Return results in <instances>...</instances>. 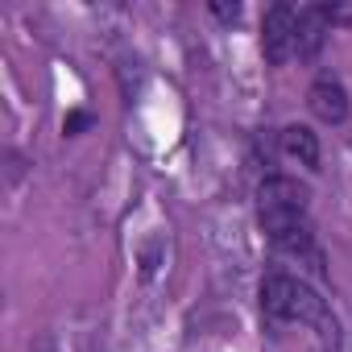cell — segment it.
Wrapping results in <instances>:
<instances>
[{
	"instance_id": "obj_1",
	"label": "cell",
	"mask_w": 352,
	"mask_h": 352,
	"mask_svg": "<svg viewBox=\"0 0 352 352\" xmlns=\"http://www.w3.org/2000/svg\"><path fill=\"white\" fill-rule=\"evenodd\" d=\"M257 224L270 236V245L278 253L290 257H311L319 265L315 253V224L307 216V187L298 179H286V174H274L257 187Z\"/></svg>"
},
{
	"instance_id": "obj_2",
	"label": "cell",
	"mask_w": 352,
	"mask_h": 352,
	"mask_svg": "<svg viewBox=\"0 0 352 352\" xmlns=\"http://www.w3.org/2000/svg\"><path fill=\"white\" fill-rule=\"evenodd\" d=\"M261 311L274 319V323H311L323 340L327 352L340 348V327H336V315L327 311V302L315 294L311 282L294 278V274H265L261 278Z\"/></svg>"
},
{
	"instance_id": "obj_3",
	"label": "cell",
	"mask_w": 352,
	"mask_h": 352,
	"mask_svg": "<svg viewBox=\"0 0 352 352\" xmlns=\"http://www.w3.org/2000/svg\"><path fill=\"white\" fill-rule=\"evenodd\" d=\"M294 34H298V9L294 5H270L261 17V54L270 67H282L294 54Z\"/></svg>"
},
{
	"instance_id": "obj_4",
	"label": "cell",
	"mask_w": 352,
	"mask_h": 352,
	"mask_svg": "<svg viewBox=\"0 0 352 352\" xmlns=\"http://www.w3.org/2000/svg\"><path fill=\"white\" fill-rule=\"evenodd\" d=\"M307 108H311L315 120L340 124V120L348 116V91H344V83H340L336 75H319V79L311 83V91H307Z\"/></svg>"
},
{
	"instance_id": "obj_5",
	"label": "cell",
	"mask_w": 352,
	"mask_h": 352,
	"mask_svg": "<svg viewBox=\"0 0 352 352\" xmlns=\"http://www.w3.org/2000/svg\"><path fill=\"white\" fill-rule=\"evenodd\" d=\"M327 34H331V13H327V5H302V9H298V34H294V54H298V58H315V54L323 50Z\"/></svg>"
},
{
	"instance_id": "obj_6",
	"label": "cell",
	"mask_w": 352,
	"mask_h": 352,
	"mask_svg": "<svg viewBox=\"0 0 352 352\" xmlns=\"http://www.w3.org/2000/svg\"><path fill=\"white\" fill-rule=\"evenodd\" d=\"M278 145H282V153H286L290 162H298V166H319V137H315L307 124H286V129L278 133Z\"/></svg>"
},
{
	"instance_id": "obj_7",
	"label": "cell",
	"mask_w": 352,
	"mask_h": 352,
	"mask_svg": "<svg viewBox=\"0 0 352 352\" xmlns=\"http://www.w3.org/2000/svg\"><path fill=\"white\" fill-rule=\"evenodd\" d=\"M327 13H331V25H352V0L348 5H327Z\"/></svg>"
},
{
	"instance_id": "obj_8",
	"label": "cell",
	"mask_w": 352,
	"mask_h": 352,
	"mask_svg": "<svg viewBox=\"0 0 352 352\" xmlns=\"http://www.w3.org/2000/svg\"><path fill=\"white\" fill-rule=\"evenodd\" d=\"M212 13H216L220 21H236V17H241V5H212Z\"/></svg>"
},
{
	"instance_id": "obj_9",
	"label": "cell",
	"mask_w": 352,
	"mask_h": 352,
	"mask_svg": "<svg viewBox=\"0 0 352 352\" xmlns=\"http://www.w3.org/2000/svg\"><path fill=\"white\" fill-rule=\"evenodd\" d=\"M83 124H87V116H83V112H75V116L67 120V133H75V129H83Z\"/></svg>"
}]
</instances>
